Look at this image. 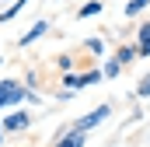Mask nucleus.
Masks as SVG:
<instances>
[{
	"mask_svg": "<svg viewBox=\"0 0 150 147\" xmlns=\"http://www.w3.org/2000/svg\"><path fill=\"white\" fill-rule=\"evenodd\" d=\"M25 95H28V88L21 81H14V77H4L0 81V109H18L25 102Z\"/></svg>",
	"mask_w": 150,
	"mask_h": 147,
	"instance_id": "1",
	"label": "nucleus"
},
{
	"mask_svg": "<svg viewBox=\"0 0 150 147\" xmlns=\"http://www.w3.org/2000/svg\"><path fill=\"white\" fill-rule=\"evenodd\" d=\"M108 116H112V105H98V109H91L87 116L74 119L70 126H74V130H80V133H91V130H98L101 123H108Z\"/></svg>",
	"mask_w": 150,
	"mask_h": 147,
	"instance_id": "2",
	"label": "nucleus"
},
{
	"mask_svg": "<svg viewBox=\"0 0 150 147\" xmlns=\"http://www.w3.org/2000/svg\"><path fill=\"white\" fill-rule=\"evenodd\" d=\"M87 144V133H80L74 126H59L52 133V147H84Z\"/></svg>",
	"mask_w": 150,
	"mask_h": 147,
	"instance_id": "3",
	"label": "nucleus"
},
{
	"mask_svg": "<svg viewBox=\"0 0 150 147\" xmlns=\"http://www.w3.org/2000/svg\"><path fill=\"white\" fill-rule=\"evenodd\" d=\"M28 126H32L28 109H14V112H7V116H4V130H7V133H25Z\"/></svg>",
	"mask_w": 150,
	"mask_h": 147,
	"instance_id": "4",
	"label": "nucleus"
},
{
	"mask_svg": "<svg viewBox=\"0 0 150 147\" xmlns=\"http://www.w3.org/2000/svg\"><path fill=\"white\" fill-rule=\"evenodd\" d=\"M133 46H136V56H140V60L150 56V21H143V25L136 28V42H133Z\"/></svg>",
	"mask_w": 150,
	"mask_h": 147,
	"instance_id": "5",
	"label": "nucleus"
},
{
	"mask_svg": "<svg viewBox=\"0 0 150 147\" xmlns=\"http://www.w3.org/2000/svg\"><path fill=\"white\" fill-rule=\"evenodd\" d=\"M45 32H49V21H35V25H32L25 35L18 39V42H21V49H25V46H32V42H38V39L45 35Z\"/></svg>",
	"mask_w": 150,
	"mask_h": 147,
	"instance_id": "6",
	"label": "nucleus"
},
{
	"mask_svg": "<svg viewBox=\"0 0 150 147\" xmlns=\"http://www.w3.org/2000/svg\"><path fill=\"white\" fill-rule=\"evenodd\" d=\"M98 14H101V0H87V4H80V11H77V18H80V21L98 18Z\"/></svg>",
	"mask_w": 150,
	"mask_h": 147,
	"instance_id": "7",
	"label": "nucleus"
},
{
	"mask_svg": "<svg viewBox=\"0 0 150 147\" xmlns=\"http://www.w3.org/2000/svg\"><path fill=\"white\" fill-rule=\"evenodd\" d=\"M84 49H87L91 56H105V39H101V35H91V39H84Z\"/></svg>",
	"mask_w": 150,
	"mask_h": 147,
	"instance_id": "8",
	"label": "nucleus"
},
{
	"mask_svg": "<svg viewBox=\"0 0 150 147\" xmlns=\"http://www.w3.org/2000/svg\"><path fill=\"white\" fill-rule=\"evenodd\" d=\"M25 7H28V0H14V4H11L7 11H0V25H4V21H11V18H18V14H21Z\"/></svg>",
	"mask_w": 150,
	"mask_h": 147,
	"instance_id": "9",
	"label": "nucleus"
},
{
	"mask_svg": "<svg viewBox=\"0 0 150 147\" xmlns=\"http://www.w3.org/2000/svg\"><path fill=\"white\" fill-rule=\"evenodd\" d=\"M115 60H119L122 67L133 63V60H136V46H119V49H115Z\"/></svg>",
	"mask_w": 150,
	"mask_h": 147,
	"instance_id": "10",
	"label": "nucleus"
},
{
	"mask_svg": "<svg viewBox=\"0 0 150 147\" xmlns=\"http://www.w3.org/2000/svg\"><path fill=\"white\" fill-rule=\"evenodd\" d=\"M150 7V0H126V18H136Z\"/></svg>",
	"mask_w": 150,
	"mask_h": 147,
	"instance_id": "11",
	"label": "nucleus"
},
{
	"mask_svg": "<svg viewBox=\"0 0 150 147\" xmlns=\"http://www.w3.org/2000/svg\"><path fill=\"white\" fill-rule=\"evenodd\" d=\"M63 88H84V77H80V70H70V74H63Z\"/></svg>",
	"mask_w": 150,
	"mask_h": 147,
	"instance_id": "12",
	"label": "nucleus"
},
{
	"mask_svg": "<svg viewBox=\"0 0 150 147\" xmlns=\"http://www.w3.org/2000/svg\"><path fill=\"white\" fill-rule=\"evenodd\" d=\"M101 74H105V77H108V81H112V77H119V74H122V63H119V60H108V63H105V67H101Z\"/></svg>",
	"mask_w": 150,
	"mask_h": 147,
	"instance_id": "13",
	"label": "nucleus"
},
{
	"mask_svg": "<svg viewBox=\"0 0 150 147\" xmlns=\"http://www.w3.org/2000/svg\"><path fill=\"white\" fill-rule=\"evenodd\" d=\"M56 70H59V74H70V70H74V56H70V53L56 56Z\"/></svg>",
	"mask_w": 150,
	"mask_h": 147,
	"instance_id": "14",
	"label": "nucleus"
},
{
	"mask_svg": "<svg viewBox=\"0 0 150 147\" xmlns=\"http://www.w3.org/2000/svg\"><path fill=\"white\" fill-rule=\"evenodd\" d=\"M80 77H84V88H91V84H98V81H101L105 74H101V70H84Z\"/></svg>",
	"mask_w": 150,
	"mask_h": 147,
	"instance_id": "15",
	"label": "nucleus"
},
{
	"mask_svg": "<svg viewBox=\"0 0 150 147\" xmlns=\"http://www.w3.org/2000/svg\"><path fill=\"white\" fill-rule=\"evenodd\" d=\"M133 95H136V98H147V95H150V74H147V77H140V84H136Z\"/></svg>",
	"mask_w": 150,
	"mask_h": 147,
	"instance_id": "16",
	"label": "nucleus"
},
{
	"mask_svg": "<svg viewBox=\"0 0 150 147\" xmlns=\"http://www.w3.org/2000/svg\"><path fill=\"white\" fill-rule=\"evenodd\" d=\"M70 98H74V88H59L56 91V102H70Z\"/></svg>",
	"mask_w": 150,
	"mask_h": 147,
	"instance_id": "17",
	"label": "nucleus"
},
{
	"mask_svg": "<svg viewBox=\"0 0 150 147\" xmlns=\"http://www.w3.org/2000/svg\"><path fill=\"white\" fill-rule=\"evenodd\" d=\"M25 102H28V105H42V95H38V91H32V88H28V95H25Z\"/></svg>",
	"mask_w": 150,
	"mask_h": 147,
	"instance_id": "18",
	"label": "nucleus"
},
{
	"mask_svg": "<svg viewBox=\"0 0 150 147\" xmlns=\"http://www.w3.org/2000/svg\"><path fill=\"white\" fill-rule=\"evenodd\" d=\"M25 84H28V88H35V84H38V74L28 70V74H25Z\"/></svg>",
	"mask_w": 150,
	"mask_h": 147,
	"instance_id": "19",
	"label": "nucleus"
},
{
	"mask_svg": "<svg viewBox=\"0 0 150 147\" xmlns=\"http://www.w3.org/2000/svg\"><path fill=\"white\" fill-rule=\"evenodd\" d=\"M4 137H7V130H4V119H0V144H4Z\"/></svg>",
	"mask_w": 150,
	"mask_h": 147,
	"instance_id": "20",
	"label": "nucleus"
},
{
	"mask_svg": "<svg viewBox=\"0 0 150 147\" xmlns=\"http://www.w3.org/2000/svg\"><path fill=\"white\" fill-rule=\"evenodd\" d=\"M0 63H4V60H0Z\"/></svg>",
	"mask_w": 150,
	"mask_h": 147,
	"instance_id": "21",
	"label": "nucleus"
}]
</instances>
